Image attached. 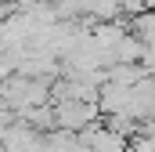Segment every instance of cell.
<instances>
[{"mask_svg": "<svg viewBox=\"0 0 155 152\" xmlns=\"http://www.w3.org/2000/svg\"><path fill=\"white\" fill-rule=\"evenodd\" d=\"M97 119H101V109L94 102H54V130L83 134Z\"/></svg>", "mask_w": 155, "mask_h": 152, "instance_id": "cell-1", "label": "cell"}, {"mask_svg": "<svg viewBox=\"0 0 155 152\" xmlns=\"http://www.w3.org/2000/svg\"><path fill=\"white\" fill-rule=\"evenodd\" d=\"M79 138H83L87 152H126V145H130V138L116 134V130H112L105 119H97L94 127H87Z\"/></svg>", "mask_w": 155, "mask_h": 152, "instance_id": "cell-2", "label": "cell"}, {"mask_svg": "<svg viewBox=\"0 0 155 152\" xmlns=\"http://www.w3.org/2000/svg\"><path fill=\"white\" fill-rule=\"evenodd\" d=\"M126 152H155V141H152V138H144V134L137 130V134L130 138V145H126Z\"/></svg>", "mask_w": 155, "mask_h": 152, "instance_id": "cell-3", "label": "cell"}, {"mask_svg": "<svg viewBox=\"0 0 155 152\" xmlns=\"http://www.w3.org/2000/svg\"><path fill=\"white\" fill-rule=\"evenodd\" d=\"M119 15H130V18L144 15V0H119Z\"/></svg>", "mask_w": 155, "mask_h": 152, "instance_id": "cell-4", "label": "cell"}]
</instances>
